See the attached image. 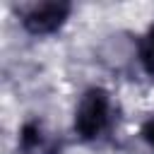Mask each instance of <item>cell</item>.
I'll list each match as a JSON object with an SVG mask.
<instances>
[{
	"label": "cell",
	"instance_id": "3957f363",
	"mask_svg": "<svg viewBox=\"0 0 154 154\" xmlns=\"http://www.w3.org/2000/svg\"><path fill=\"white\" fill-rule=\"evenodd\" d=\"M19 152L22 154H60V137L48 130L43 120H26L19 130Z\"/></svg>",
	"mask_w": 154,
	"mask_h": 154
},
{
	"label": "cell",
	"instance_id": "6da1fadb",
	"mask_svg": "<svg viewBox=\"0 0 154 154\" xmlns=\"http://www.w3.org/2000/svg\"><path fill=\"white\" fill-rule=\"evenodd\" d=\"M111 125V96L101 87H91L82 94L75 111V132L79 140H99Z\"/></svg>",
	"mask_w": 154,
	"mask_h": 154
},
{
	"label": "cell",
	"instance_id": "277c9868",
	"mask_svg": "<svg viewBox=\"0 0 154 154\" xmlns=\"http://www.w3.org/2000/svg\"><path fill=\"white\" fill-rule=\"evenodd\" d=\"M140 63H142V70L149 77H154V24L144 31L140 41Z\"/></svg>",
	"mask_w": 154,
	"mask_h": 154
},
{
	"label": "cell",
	"instance_id": "7a4b0ae2",
	"mask_svg": "<svg viewBox=\"0 0 154 154\" xmlns=\"http://www.w3.org/2000/svg\"><path fill=\"white\" fill-rule=\"evenodd\" d=\"M70 10H72V5L63 2V0L31 2V5H24L19 10V19H22V26L29 34L46 36V34L58 31L65 24V19L70 17Z\"/></svg>",
	"mask_w": 154,
	"mask_h": 154
},
{
	"label": "cell",
	"instance_id": "5b68a950",
	"mask_svg": "<svg viewBox=\"0 0 154 154\" xmlns=\"http://www.w3.org/2000/svg\"><path fill=\"white\" fill-rule=\"evenodd\" d=\"M142 137H144V142L154 149V116H149V118L142 123Z\"/></svg>",
	"mask_w": 154,
	"mask_h": 154
}]
</instances>
